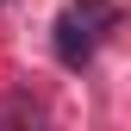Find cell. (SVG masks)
<instances>
[{
    "mask_svg": "<svg viewBox=\"0 0 131 131\" xmlns=\"http://www.w3.org/2000/svg\"><path fill=\"white\" fill-rule=\"evenodd\" d=\"M106 31H119V6L112 0H69V6L56 13V56L81 69V62H94V50L106 44Z\"/></svg>",
    "mask_w": 131,
    "mask_h": 131,
    "instance_id": "6da1fadb",
    "label": "cell"
}]
</instances>
